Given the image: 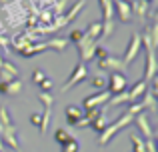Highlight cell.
Returning <instances> with one entry per match:
<instances>
[{
	"instance_id": "6da1fadb",
	"label": "cell",
	"mask_w": 158,
	"mask_h": 152,
	"mask_svg": "<svg viewBox=\"0 0 158 152\" xmlns=\"http://www.w3.org/2000/svg\"><path fill=\"white\" fill-rule=\"evenodd\" d=\"M132 122H134V116H130V114L124 112V114H122V116H120L116 122H112V124H106V128L102 130L100 136H98V144H100V146H106L108 142H110L112 138H114L116 134L120 132V130L126 128V126H130Z\"/></svg>"
},
{
	"instance_id": "7a4b0ae2",
	"label": "cell",
	"mask_w": 158,
	"mask_h": 152,
	"mask_svg": "<svg viewBox=\"0 0 158 152\" xmlns=\"http://www.w3.org/2000/svg\"><path fill=\"white\" fill-rule=\"evenodd\" d=\"M4 12L8 14V24L10 26H20L22 22H26L28 18V10L24 8L22 0H14L12 4H4Z\"/></svg>"
},
{
	"instance_id": "3957f363",
	"label": "cell",
	"mask_w": 158,
	"mask_h": 152,
	"mask_svg": "<svg viewBox=\"0 0 158 152\" xmlns=\"http://www.w3.org/2000/svg\"><path fill=\"white\" fill-rule=\"evenodd\" d=\"M86 76H88V68H86L84 62H80V60H78V62L74 64V68H72V72H70V76L66 78V82L60 86V92L66 94L70 88H74L76 84H80L82 80H86Z\"/></svg>"
},
{
	"instance_id": "277c9868",
	"label": "cell",
	"mask_w": 158,
	"mask_h": 152,
	"mask_svg": "<svg viewBox=\"0 0 158 152\" xmlns=\"http://www.w3.org/2000/svg\"><path fill=\"white\" fill-rule=\"evenodd\" d=\"M106 90L110 94H120L124 90H128V78L120 72H110V76L106 78Z\"/></svg>"
},
{
	"instance_id": "5b68a950",
	"label": "cell",
	"mask_w": 158,
	"mask_h": 152,
	"mask_svg": "<svg viewBox=\"0 0 158 152\" xmlns=\"http://www.w3.org/2000/svg\"><path fill=\"white\" fill-rule=\"evenodd\" d=\"M96 40H92V38H88V36L84 34V38L80 40V42L76 44V50H78V54H80V62H90V60L94 58V52H96Z\"/></svg>"
},
{
	"instance_id": "8992f818",
	"label": "cell",
	"mask_w": 158,
	"mask_h": 152,
	"mask_svg": "<svg viewBox=\"0 0 158 152\" xmlns=\"http://www.w3.org/2000/svg\"><path fill=\"white\" fill-rule=\"evenodd\" d=\"M140 48H142V42H140V34H138V32H132V36H130V44H128V48H126V54L120 58V60L124 62V66H126V68L136 60V56L140 54Z\"/></svg>"
},
{
	"instance_id": "52a82bcc",
	"label": "cell",
	"mask_w": 158,
	"mask_h": 152,
	"mask_svg": "<svg viewBox=\"0 0 158 152\" xmlns=\"http://www.w3.org/2000/svg\"><path fill=\"white\" fill-rule=\"evenodd\" d=\"M108 100H110V92H108V90H100V92H96V94H92V96H86L84 98V102H82V110L98 108V106H102Z\"/></svg>"
},
{
	"instance_id": "ba28073f",
	"label": "cell",
	"mask_w": 158,
	"mask_h": 152,
	"mask_svg": "<svg viewBox=\"0 0 158 152\" xmlns=\"http://www.w3.org/2000/svg\"><path fill=\"white\" fill-rule=\"evenodd\" d=\"M134 122H136V126H138V130H140V134H142V138L144 140H154V130H152V126H150V122H148V116H146V112H140V114H136L134 116Z\"/></svg>"
},
{
	"instance_id": "9c48e42d",
	"label": "cell",
	"mask_w": 158,
	"mask_h": 152,
	"mask_svg": "<svg viewBox=\"0 0 158 152\" xmlns=\"http://www.w3.org/2000/svg\"><path fill=\"white\" fill-rule=\"evenodd\" d=\"M98 68L100 70H110V72H120L122 74L124 70H126V66H124V62L120 58H116V56H106L104 60H98Z\"/></svg>"
},
{
	"instance_id": "30bf717a",
	"label": "cell",
	"mask_w": 158,
	"mask_h": 152,
	"mask_svg": "<svg viewBox=\"0 0 158 152\" xmlns=\"http://www.w3.org/2000/svg\"><path fill=\"white\" fill-rule=\"evenodd\" d=\"M44 50H48L46 42H28V44H24V46L18 50V54L24 56V58H32V56L40 54V52H44Z\"/></svg>"
},
{
	"instance_id": "8fae6325",
	"label": "cell",
	"mask_w": 158,
	"mask_h": 152,
	"mask_svg": "<svg viewBox=\"0 0 158 152\" xmlns=\"http://www.w3.org/2000/svg\"><path fill=\"white\" fill-rule=\"evenodd\" d=\"M146 50V72H144V82H150L156 76V58H154V50L152 48H144Z\"/></svg>"
},
{
	"instance_id": "7c38bea8",
	"label": "cell",
	"mask_w": 158,
	"mask_h": 152,
	"mask_svg": "<svg viewBox=\"0 0 158 152\" xmlns=\"http://www.w3.org/2000/svg\"><path fill=\"white\" fill-rule=\"evenodd\" d=\"M0 140L6 142L10 148L18 150L20 148V142H18V136H16V126H10V128H2L0 132Z\"/></svg>"
},
{
	"instance_id": "4fadbf2b",
	"label": "cell",
	"mask_w": 158,
	"mask_h": 152,
	"mask_svg": "<svg viewBox=\"0 0 158 152\" xmlns=\"http://www.w3.org/2000/svg\"><path fill=\"white\" fill-rule=\"evenodd\" d=\"M82 116H84V110H82V106L70 104L68 108H66V122H68V126H76L78 122L82 120Z\"/></svg>"
},
{
	"instance_id": "5bb4252c",
	"label": "cell",
	"mask_w": 158,
	"mask_h": 152,
	"mask_svg": "<svg viewBox=\"0 0 158 152\" xmlns=\"http://www.w3.org/2000/svg\"><path fill=\"white\" fill-rule=\"evenodd\" d=\"M112 4L118 10V18L120 22H128L132 20V10H130V2H124V0H112Z\"/></svg>"
},
{
	"instance_id": "9a60e30c",
	"label": "cell",
	"mask_w": 158,
	"mask_h": 152,
	"mask_svg": "<svg viewBox=\"0 0 158 152\" xmlns=\"http://www.w3.org/2000/svg\"><path fill=\"white\" fill-rule=\"evenodd\" d=\"M148 6H150V4H146L144 0H132V2H130L132 16H138L140 22H142V20L148 16Z\"/></svg>"
},
{
	"instance_id": "2e32d148",
	"label": "cell",
	"mask_w": 158,
	"mask_h": 152,
	"mask_svg": "<svg viewBox=\"0 0 158 152\" xmlns=\"http://www.w3.org/2000/svg\"><path fill=\"white\" fill-rule=\"evenodd\" d=\"M146 90H148V82H144L142 78H140V80L136 82L130 90H128V94H130V102H136L140 96H144V94H146Z\"/></svg>"
},
{
	"instance_id": "e0dca14e",
	"label": "cell",
	"mask_w": 158,
	"mask_h": 152,
	"mask_svg": "<svg viewBox=\"0 0 158 152\" xmlns=\"http://www.w3.org/2000/svg\"><path fill=\"white\" fill-rule=\"evenodd\" d=\"M140 106H142V110H148V112H156V110H158V106H156V96L150 92V90H146V94L142 96Z\"/></svg>"
},
{
	"instance_id": "ac0fdd59",
	"label": "cell",
	"mask_w": 158,
	"mask_h": 152,
	"mask_svg": "<svg viewBox=\"0 0 158 152\" xmlns=\"http://www.w3.org/2000/svg\"><path fill=\"white\" fill-rule=\"evenodd\" d=\"M46 48L48 50H54V52H64L66 48H68V40L66 38H58L56 36V38H50L46 42Z\"/></svg>"
},
{
	"instance_id": "d6986e66",
	"label": "cell",
	"mask_w": 158,
	"mask_h": 152,
	"mask_svg": "<svg viewBox=\"0 0 158 152\" xmlns=\"http://www.w3.org/2000/svg\"><path fill=\"white\" fill-rule=\"evenodd\" d=\"M22 92V82L16 78L12 82H6V90H4V96H20Z\"/></svg>"
},
{
	"instance_id": "ffe728a7",
	"label": "cell",
	"mask_w": 158,
	"mask_h": 152,
	"mask_svg": "<svg viewBox=\"0 0 158 152\" xmlns=\"http://www.w3.org/2000/svg\"><path fill=\"white\" fill-rule=\"evenodd\" d=\"M100 30H102V22L96 20V22L88 24V28L84 30V34L88 36V38H92V40H98V38H100Z\"/></svg>"
},
{
	"instance_id": "44dd1931",
	"label": "cell",
	"mask_w": 158,
	"mask_h": 152,
	"mask_svg": "<svg viewBox=\"0 0 158 152\" xmlns=\"http://www.w3.org/2000/svg\"><path fill=\"white\" fill-rule=\"evenodd\" d=\"M130 142H132V152H146V140L136 134H130Z\"/></svg>"
},
{
	"instance_id": "7402d4cb",
	"label": "cell",
	"mask_w": 158,
	"mask_h": 152,
	"mask_svg": "<svg viewBox=\"0 0 158 152\" xmlns=\"http://www.w3.org/2000/svg\"><path fill=\"white\" fill-rule=\"evenodd\" d=\"M100 6H102L104 20H112V18H114V4H112V0H100Z\"/></svg>"
},
{
	"instance_id": "603a6c76",
	"label": "cell",
	"mask_w": 158,
	"mask_h": 152,
	"mask_svg": "<svg viewBox=\"0 0 158 152\" xmlns=\"http://www.w3.org/2000/svg\"><path fill=\"white\" fill-rule=\"evenodd\" d=\"M0 126H2V128H10V126H16L14 122H12L10 114H8V108H6V106H0Z\"/></svg>"
},
{
	"instance_id": "cb8c5ba5",
	"label": "cell",
	"mask_w": 158,
	"mask_h": 152,
	"mask_svg": "<svg viewBox=\"0 0 158 152\" xmlns=\"http://www.w3.org/2000/svg\"><path fill=\"white\" fill-rule=\"evenodd\" d=\"M126 102H130V94H128V90H124V92L116 94L114 98H110V106H118V104H126ZM132 104V102H130Z\"/></svg>"
},
{
	"instance_id": "d4e9b609",
	"label": "cell",
	"mask_w": 158,
	"mask_h": 152,
	"mask_svg": "<svg viewBox=\"0 0 158 152\" xmlns=\"http://www.w3.org/2000/svg\"><path fill=\"white\" fill-rule=\"evenodd\" d=\"M66 4H68V0H56V2H54L52 6H50V12H52V16H54V18L62 16V12H64Z\"/></svg>"
},
{
	"instance_id": "484cf974",
	"label": "cell",
	"mask_w": 158,
	"mask_h": 152,
	"mask_svg": "<svg viewBox=\"0 0 158 152\" xmlns=\"http://www.w3.org/2000/svg\"><path fill=\"white\" fill-rule=\"evenodd\" d=\"M88 128L96 130V132H102V130L106 128V118H104V114H100L98 118H94V120H92V122L88 124Z\"/></svg>"
},
{
	"instance_id": "4316f807",
	"label": "cell",
	"mask_w": 158,
	"mask_h": 152,
	"mask_svg": "<svg viewBox=\"0 0 158 152\" xmlns=\"http://www.w3.org/2000/svg\"><path fill=\"white\" fill-rule=\"evenodd\" d=\"M90 86H92L94 90H106V78L100 76V74L92 76L90 78Z\"/></svg>"
},
{
	"instance_id": "83f0119b",
	"label": "cell",
	"mask_w": 158,
	"mask_h": 152,
	"mask_svg": "<svg viewBox=\"0 0 158 152\" xmlns=\"http://www.w3.org/2000/svg\"><path fill=\"white\" fill-rule=\"evenodd\" d=\"M114 32V20H102V30H100V38H108Z\"/></svg>"
},
{
	"instance_id": "f1b7e54d",
	"label": "cell",
	"mask_w": 158,
	"mask_h": 152,
	"mask_svg": "<svg viewBox=\"0 0 158 152\" xmlns=\"http://www.w3.org/2000/svg\"><path fill=\"white\" fill-rule=\"evenodd\" d=\"M0 70L6 72V74H8V76H12V78H18V68H16L12 62H8V60H4V62H2Z\"/></svg>"
},
{
	"instance_id": "f546056e",
	"label": "cell",
	"mask_w": 158,
	"mask_h": 152,
	"mask_svg": "<svg viewBox=\"0 0 158 152\" xmlns=\"http://www.w3.org/2000/svg\"><path fill=\"white\" fill-rule=\"evenodd\" d=\"M70 138H72V136H70V134L66 132L64 128H58L56 132H54V140H56V142H58L60 146H62V144H66V142H68Z\"/></svg>"
},
{
	"instance_id": "4dcf8cb0",
	"label": "cell",
	"mask_w": 158,
	"mask_h": 152,
	"mask_svg": "<svg viewBox=\"0 0 158 152\" xmlns=\"http://www.w3.org/2000/svg\"><path fill=\"white\" fill-rule=\"evenodd\" d=\"M78 150H80V142H78L76 138H70L66 144H62L60 152H78Z\"/></svg>"
},
{
	"instance_id": "1f68e13d",
	"label": "cell",
	"mask_w": 158,
	"mask_h": 152,
	"mask_svg": "<svg viewBox=\"0 0 158 152\" xmlns=\"http://www.w3.org/2000/svg\"><path fill=\"white\" fill-rule=\"evenodd\" d=\"M84 38V30H80V28H74V30H70V34H68V42H74V44H78L80 40Z\"/></svg>"
},
{
	"instance_id": "d6a6232c",
	"label": "cell",
	"mask_w": 158,
	"mask_h": 152,
	"mask_svg": "<svg viewBox=\"0 0 158 152\" xmlns=\"http://www.w3.org/2000/svg\"><path fill=\"white\" fill-rule=\"evenodd\" d=\"M38 98H40V102L44 104V108H52V104H54V96L50 92H40L38 94Z\"/></svg>"
},
{
	"instance_id": "836d02e7",
	"label": "cell",
	"mask_w": 158,
	"mask_h": 152,
	"mask_svg": "<svg viewBox=\"0 0 158 152\" xmlns=\"http://www.w3.org/2000/svg\"><path fill=\"white\" fill-rule=\"evenodd\" d=\"M44 78H46V74H44L42 70H40V68H36L34 72H32V76H30V80L34 82V84H40V82L44 80Z\"/></svg>"
},
{
	"instance_id": "e575fe53",
	"label": "cell",
	"mask_w": 158,
	"mask_h": 152,
	"mask_svg": "<svg viewBox=\"0 0 158 152\" xmlns=\"http://www.w3.org/2000/svg\"><path fill=\"white\" fill-rule=\"evenodd\" d=\"M140 112H144L142 106H140V102H132L130 108L126 110V114H130V116H136V114H140Z\"/></svg>"
},
{
	"instance_id": "d590c367",
	"label": "cell",
	"mask_w": 158,
	"mask_h": 152,
	"mask_svg": "<svg viewBox=\"0 0 158 152\" xmlns=\"http://www.w3.org/2000/svg\"><path fill=\"white\" fill-rule=\"evenodd\" d=\"M94 56H96V60H104L106 56H110V52H108L104 46H96V52H94Z\"/></svg>"
},
{
	"instance_id": "8d00e7d4",
	"label": "cell",
	"mask_w": 158,
	"mask_h": 152,
	"mask_svg": "<svg viewBox=\"0 0 158 152\" xmlns=\"http://www.w3.org/2000/svg\"><path fill=\"white\" fill-rule=\"evenodd\" d=\"M40 122H42V112H34V114H30V124H32V126L40 128Z\"/></svg>"
},
{
	"instance_id": "74e56055",
	"label": "cell",
	"mask_w": 158,
	"mask_h": 152,
	"mask_svg": "<svg viewBox=\"0 0 158 152\" xmlns=\"http://www.w3.org/2000/svg\"><path fill=\"white\" fill-rule=\"evenodd\" d=\"M38 86H40V88H42V92H50V88H52V80H50V78L46 76V78H44V80L40 82Z\"/></svg>"
},
{
	"instance_id": "f35d334b",
	"label": "cell",
	"mask_w": 158,
	"mask_h": 152,
	"mask_svg": "<svg viewBox=\"0 0 158 152\" xmlns=\"http://www.w3.org/2000/svg\"><path fill=\"white\" fill-rule=\"evenodd\" d=\"M146 152H156V142L154 140H146Z\"/></svg>"
},
{
	"instance_id": "ab89813d",
	"label": "cell",
	"mask_w": 158,
	"mask_h": 152,
	"mask_svg": "<svg viewBox=\"0 0 158 152\" xmlns=\"http://www.w3.org/2000/svg\"><path fill=\"white\" fill-rule=\"evenodd\" d=\"M144 2H146V4H152V2H154V0H144Z\"/></svg>"
},
{
	"instance_id": "60d3db41",
	"label": "cell",
	"mask_w": 158,
	"mask_h": 152,
	"mask_svg": "<svg viewBox=\"0 0 158 152\" xmlns=\"http://www.w3.org/2000/svg\"><path fill=\"white\" fill-rule=\"evenodd\" d=\"M2 62H4V60H2V54H0V66H2Z\"/></svg>"
},
{
	"instance_id": "b9f144b4",
	"label": "cell",
	"mask_w": 158,
	"mask_h": 152,
	"mask_svg": "<svg viewBox=\"0 0 158 152\" xmlns=\"http://www.w3.org/2000/svg\"><path fill=\"white\" fill-rule=\"evenodd\" d=\"M0 4H2V6H4V4H6V0H0Z\"/></svg>"
}]
</instances>
